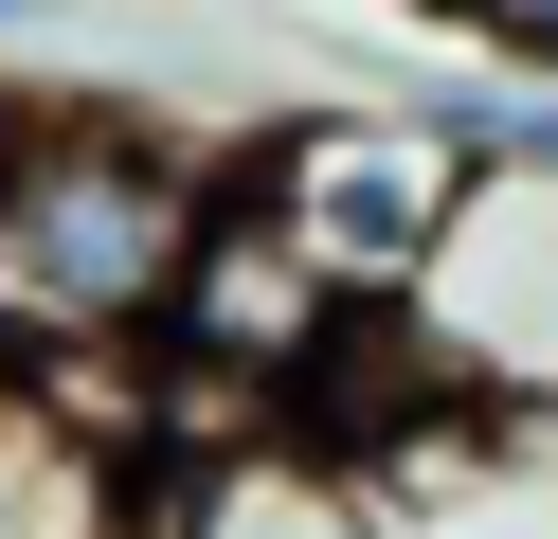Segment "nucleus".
I'll use <instances>...</instances> for the list:
<instances>
[{"label": "nucleus", "instance_id": "f257e3e1", "mask_svg": "<svg viewBox=\"0 0 558 539\" xmlns=\"http://www.w3.org/2000/svg\"><path fill=\"white\" fill-rule=\"evenodd\" d=\"M217 216V144L145 126L109 90H37L0 162V378H90L162 359V306Z\"/></svg>", "mask_w": 558, "mask_h": 539}, {"label": "nucleus", "instance_id": "f03ea898", "mask_svg": "<svg viewBox=\"0 0 558 539\" xmlns=\"http://www.w3.org/2000/svg\"><path fill=\"white\" fill-rule=\"evenodd\" d=\"M234 162H253V180H270V216L325 252L342 306H433L450 234L486 216V180L450 162L414 108H289V126H253Z\"/></svg>", "mask_w": 558, "mask_h": 539}, {"label": "nucleus", "instance_id": "7ed1b4c3", "mask_svg": "<svg viewBox=\"0 0 558 539\" xmlns=\"http://www.w3.org/2000/svg\"><path fill=\"white\" fill-rule=\"evenodd\" d=\"M325 323H342L325 252H306L289 216H270V180L217 144V216H198V270H181V306H162V359H198L217 395L289 414V378L325 359Z\"/></svg>", "mask_w": 558, "mask_h": 539}, {"label": "nucleus", "instance_id": "20e7f679", "mask_svg": "<svg viewBox=\"0 0 558 539\" xmlns=\"http://www.w3.org/2000/svg\"><path fill=\"white\" fill-rule=\"evenodd\" d=\"M145 539H378V503L306 450H253V467H145Z\"/></svg>", "mask_w": 558, "mask_h": 539}, {"label": "nucleus", "instance_id": "39448f33", "mask_svg": "<svg viewBox=\"0 0 558 539\" xmlns=\"http://www.w3.org/2000/svg\"><path fill=\"white\" fill-rule=\"evenodd\" d=\"M19 108H37V90H0V162H19Z\"/></svg>", "mask_w": 558, "mask_h": 539}]
</instances>
